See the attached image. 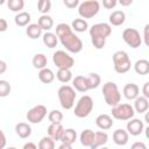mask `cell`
Segmentation results:
<instances>
[{
  "label": "cell",
  "instance_id": "6da1fadb",
  "mask_svg": "<svg viewBox=\"0 0 149 149\" xmlns=\"http://www.w3.org/2000/svg\"><path fill=\"white\" fill-rule=\"evenodd\" d=\"M102 95L105 99V102L111 106L114 107L118 104H120L121 100V93L118 88V85L113 81H107L102 86Z\"/></svg>",
  "mask_w": 149,
  "mask_h": 149
},
{
  "label": "cell",
  "instance_id": "7a4b0ae2",
  "mask_svg": "<svg viewBox=\"0 0 149 149\" xmlns=\"http://www.w3.org/2000/svg\"><path fill=\"white\" fill-rule=\"evenodd\" d=\"M58 99L61 102V106L64 109H71L74 105V100L77 97V93L72 86L63 85L58 88Z\"/></svg>",
  "mask_w": 149,
  "mask_h": 149
},
{
  "label": "cell",
  "instance_id": "3957f363",
  "mask_svg": "<svg viewBox=\"0 0 149 149\" xmlns=\"http://www.w3.org/2000/svg\"><path fill=\"white\" fill-rule=\"evenodd\" d=\"M113 64H114V70L116 73H126L130 70V58L128 54L123 50L115 51L113 54Z\"/></svg>",
  "mask_w": 149,
  "mask_h": 149
},
{
  "label": "cell",
  "instance_id": "277c9868",
  "mask_svg": "<svg viewBox=\"0 0 149 149\" xmlns=\"http://www.w3.org/2000/svg\"><path fill=\"white\" fill-rule=\"evenodd\" d=\"M100 3L97 0H86L83 2H79L78 6V13L81 19H91L99 13Z\"/></svg>",
  "mask_w": 149,
  "mask_h": 149
},
{
  "label": "cell",
  "instance_id": "5b68a950",
  "mask_svg": "<svg viewBox=\"0 0 149 149\" xmlns=\"http://www.w3.org/2000/svg\"><path fill=\"white\" fill-rule=\"evenodd\" d=\"M62 45L69 51V52H72V54H78L83 49V42L81 40L73 33H70L63 37L59 38Z\"/></svg>",
  "mask_w": 149,
  "mask_h": 149
},
{
  "label": "cell",
  "instance_id": "8992f818",
  "mask_svg": "<svg viewBox=\"0 0 149 149\" xmlns=\"http://www.w3.org/2000/svg\"><path fill=\"white\" fill-rule=\"evenodd\" d=\"M93 109V100L90 95H83L80 97V99L78 100L76 107H74V115L77 118H86L91 114Z\"/></svg>",
  "mask_w": 149,
  "mask_h": 149
},
{
  "label": "cell",
  "instance_id": "52a82bcc",
  "mask_svg": "<svg viewBox=\"0 0 149 149\" xmlns=\"http://www.w3.org/2000/svg\"><path fill=\"white\" fill-rule=\"evenodd\" d=\"M134 114H135L134 108L129 104H118L116 106L112 107V116L116 120H121V121L130 120L133 119Z\"/></svg>",
  "mask_w": 149,
  "mask_h": 149
},
{
  "label": "cell",
  "instance_id": "ba28073f",
  "mask_svg": "<svg viewBox=\"0 0 149 149\" xmlns=\"http://www.w3.org/2000/svg\"><path fill=\"white\" fill-rule=\"evenodd\" d=\"M52 62L58 69H71L74 65L73 57L63 50H57L52 55Z\"/></svg>",
  "mask_w": 149,
  "mask_h": 149
},
{
  "label": "cell",
  "instance_id": "9c48e42d",
  "mask_svg": "<svg viewBox=\"0 0 149 149\" xmlns=\"http://www.w3.org/2000/svg\"><path fill=\"white\" fill-rule=\"evenodd\" d=\"M122 40L127 45L133 49L139 48L142 44V37L135 28H127L122 31Z\"/></svg>",
  "mask_w": 149,
  "mask_h": 149
},
{
  "label": "cell",
  "instance_id": "30bf717a",
  "mask_svg": "<svg viewBox=\"0 0 149 149\" xmlns=\"http://www.w3.org/2000/svg\"><path fill=\"white\" fill-rule=\"evenodd\" d=\"M112 34V27L109 23H95L90 28V35L91 38H101L106 40Z\"/></svg>",
  "mask_w": 149,
  "mask_h": 149
},
{
  "label": "cell",
  "instance_id": "8fae6325",
  "mask_svg": "<svg viewBox=\"0 0 149 149\" xmlns=\"http://www.w3.org/2000/svg\"><path fill=\"white\" fill-rule=\"evenodd\" d=\"M47 115V107L44 105H36L27 112V120L31 123H40Z\"/></svg>",
  "mask_w": 149,
  "mask_h": 149
},
{
  "label": "cell",
  "instance_id": "7c38bea8",
  "mask_svg": "<svg viewBox=\"0 0 149 149\" xmlns=\"http://www.w3.org/2000/svg\"><path fill=\"white\" fill-rule=\"evenodd\" d=\"M144 129V125L143 121L140 119H130L127 122V133L133 135V136H137L140 135Z\"/></svg>",
  "mask_w": 149,
  "mask_h": 149
},
{
  "label": "cell",
  "instance_id": "4fadbf2b",
  "mask_svg": "<svg viewBox=\"0 0 149 149\" xmlns=\"http://www.w3.org/2000/svg\"><path fill=\"white\" fill-rule=\"evenodd\" d=\"M122 92H123V95H125L126 99H128V100H135L139 97V94H140V88H139V86L136 84L129 83V84L125 85Z\"/></svg>",
  "mask_w": 149,
  "mask_h": 149
},
{
  "label": "cell",
  "instance_id": "5bb4252c",
  "mask_svg": "<svg viewBox=\"0 0 149 149\" xmlns=\"http://www.w3.org/2000/svg\"><path fill=\"white\" fill-rule=\"evenodd\" d=\"M112 137H113V141H114L115 144H118V146H126L128 143V140H129V134L127 133V130L119 128V129L114 130Z\"/></svg>",
  "mask_w": 149,
  "mask_h": 149
},
{
  "label": "cell",
  "instance_id": "9a60e30c",
  "mask_svg": "<svg viewBox=\"0 0 149 149\" xmlns=\"http://www.w3.org/2000/svg\"><path fill=\"white\" fill-rule=\"evenodd\" d=\"M95 125L102 129V130H107L109 128H112L113 126V119L112 116H109L108 114H100L97 116L95 119Z\"/></svg>",
  "mask_w": 149,
  "mask_h": 149
},
{
  "label": "cell",
  "instance_id": "2e32d148",
  "mask_svg": "<svg viewBox=\"0 0 149 149\" xmlns=\"http://www.w3.org/2000/svg\"><path fill=\"white\" fill-rule=\"evenodd\" d=\"M107 141H108V135H107V133L101 132V130L95 132V133H94V140H93V142H92V144H91L90 148H91V149H98V148L105 146V144L107 143Z\"/></svg>",
  "mask_w": 149,
  "mask_h": 149
},
{
  "label": "cell",
  "instance_id": "e0dca14e",
  "mask_svg": "<svg viewBox=\"0 0 149 149\" xmlns=\"http://www.w3.org/2000/svg\"><path fill=\"white\" fill-rule=\"evenodd\" d=\"M134 112H137L140 114L142 113H146L149 108V99L144 98L143 95L142 97H137L134 101Z\"/></svg>",
  "mask_w": 149,
  "mask_h": 149
},
{
  "label": "cell",
  "instance_id": "ac0fdd59",
  "mask_svg": "<svg viewBox=\"0 0 149 149\" xmlns=\"http://www.w3.org/2000/svg\"><path fill=\"white\" fill-rule=\"evenodd\" d=\"M63 132H64V128L61 123H57V125L51 123L48 127V136L51 137L54 141H59L61 137H62Z\"/></svg>",
  "mask_w": 149,
  "mask_h": 149
},
{
  "label": "cell",
  "instance_id": "d6986e66",
  "mask_svg": "<svg viewBox=\"0 0 149 149\" xmlns=\"http://www.w3.org/2000/svg\"><path fill=\"white\" fill-rule=\"evenodd\" d=\"M126 21V14L122 10H114L109 15V23L112 26H121Z\"/></svg>",
  "mask_w": 149,
  "mask_h": 149
},
{
  "label": "cell",
  "instance_id": "ffe728a7",
  "mask_svg": "<svg viewBox=\"0 0 149 149\" xmlns=\"http://www.w3.org/2000/svg\"><path fill=\"white\" fill-rule=\"evenodd\" d=\"M15 132L21 139H27L31 134V127L26 122H19L15 126Z\"/></svg>",
  "mask_w": 149,
  "mask_h": 149
},
{
  "label": "cell",
  "instance_id": "44dd1931",
  "mask_svg": "<svg viewBox=\"0 0 149 149\" xmlns=\"http://www.w3.org/2000/svg\"><path fill=\"white\" fill-rule=\"evenodd\" d=\"M72 85H73V88L78 92L88 91V87H87V84H86V78L84 76H76L72 79Z\"/></svg>",
  "mask_w": 149,
  "mask_h": 149
},
{
  "label": "cell",
  "instance_id": "7402d4cb",
  "mask_svg": "<svg viewBox=\"0 0 149 149\" xmlns=\"http://www.w3.org/2000/svg\"><path fill=\"white\" fill-rule=\"evenodd\" d=\"M76 140H77V132L72 128H68V129H64L59 141H62V143L72 144V143H74Z\"/></svg>",
  "mask_w": 149,
  "mask_h": 149
},
{
  "label": "cell",
  "instance_id": "603a6c76",
  "mask_svg": "<svg viewBox=\"0 0 149 149\" xmlns=\"http://www.w3.org/2000/svg\"><path fill=\"white\" fill-rule=\"evenodd\" d=\"M38 79H40L43 84H50V83H52L54 79H55V73L52 72L51 69L44 68V69L40 70V72H38Z\"/></svg>",
  "mask_w": 149,
  "mask_h": 149
},
{
  "label": "cell",
  "instance_id": "cb8c5ba5",
  "mask_svg": "<svg viewBox=\"0 0 149 149\" xmlns=\"http://www.w3.org/2000/svg\"><path fill=\"white\" fill-rule=\"evenodd\" d=\"M79 140H80V143L84 146V147H91L93 140H94V132L91 130V129H85L80 133V136H79Z\"/></svg>",
  "mask_w": 149,
  "mask_h": 149
},
{
  "label": "cell",
  "instance_id": "d4e9b609",
  "mask_svg": "<svg viewBox=\"0 0 149 149\" xmlns=\"http://www.w3.org/2000/svg\"><path fill=\"white\" fill-rule=\"evenodd\" d=\"M134 70L137 74L144 76L149 73V61L147 59H139L134 64Z\"/></svg>",
  "mask_w": 149,
  "mask_h": 149
},
{
  "label": "cell",
  "instance_id": "484cf974",
  "mask_svg": "<svg viewBox=\"0 0 149 149\" xmlns=\"http://www.w3.org/2000/svg\"><path fill=\"white\" fill-rule=\"evenodd\" d=\"M26 34H27V36L29 38L36 40V38H38L42 35V29L40 28V26L37 23H30V24L27 26Z\"/></svg>",
  "mask_w": 149,
  "mask_h": 149
},
{
  "label": "cell",
  "instance_id": "4316f807",
  "mask_svg": "<svg viewBox=\"0 0 149 149\" xmlns=\"http://www.w3.org/2000/svg\"><path fill=\"white\" fill-rule=\"evenodd\" d=\"M30 14L28 12H20L15 15L14 17V21H15V24L19 26V27H26L29 24L30 22Z\"/></svg>",
  "mask_w": 149,
  "mask_h": 149
},
{
  "label": "cell",
  "instance_id": "83f0119b",
  "mask_svg": "<svg viewBox=\"0 0 149 149\" xmlns=\"http://www.w3.org/2000/svg\"><path fill=\"white\" fill-rule=\"evenodd\" d=\"M37 24L40 26V28H41L42 30L49 31V30L52 28V26H54V20H52V17L49 16L48 14L41 15L40 19H38V21H37Z\"/></svg>",
  "mask_w": 149,
  "mask_h": 149
},
{
  "label": "cell",
  "instance_id": "f1b7e54d",
  "mask_svg": "<svg viewBox=\"0 0 149 149\" xmlns=\"http://www.w3.org/2000/svg\"><path fill=\"white\" fill-rule=\"evenodd\" d=\"M85 78H86V84H87L88 90L97 88V87L100 85L101 78H100V76H99L98 73H95V72H91V73H88Z\"/></svg>",
  "mask_w": 149,
  "mask_h": 149
},
{
  "label": "cell",
  "instance_id": "f546056e",
  "mask_svg": "<svg viewBox=\"0 0 149 149\" xmlns=\"http://www.w3.org/2000/svg\"><path fill=\"white\" fill-rule=\"evenodd\" d=\"M47 64H48V58L44 54H36L34 57H33V65L35 69H44L47 68Z\"/></svg>",
  "mask_w": 149,
  "mask_h": 149
},
{
  "label": "cell",
  "instance_id": "4dcf8cb0",
  "mask_svg": "<svg viewBox=\"0 0 149 149\" xmlns=\"http://www.w3.org/2000/svg\"><path fill=\"white\" fill-rule=\"evenodd\" d=\"M56 77L57 79L63 83V84H66L69 83L71 79H72V72H71V69H58L57 73H56Z\"/></svg>",
  "mask_w": 149,
  "mask_h": 149
},
{
  "label": "cell",
  "instance_id": "1f68e13d",
  "mask_svg": "<svg viewBox=\"0 0 149 149\" xmlns=\"http://www.w3.org/2000/svg\"><path fill=\"white\" fill-rule=\"evenodd\" d=\"M43 43L48 47V48H55L57 45V42H58V37L56 36V34L54 33H50V31H47L44 35H43Z\"/></svg>",
  "mask_w": 149,
  "mask_h": 149
},
{
  "label": "cell",
  "instance_id": "d6a6232c",
  "mask_svg": "<svg viewBox=\"0 0 149 149\" xmlns=\"http://www.w3.org/2000/svg\"><path fill=\"white\" fill-rule=\"evenodd\" d=\"M87 28H88V24H87L86 20H84V19H74L72 21V28L71 29H74V31L84 33L85 30H87Z\"/></svg>",
  "mask_w": 149,
  "mask_h": 149
},
{
  "label": "cell",
  "instance_id": "836d02e7",
  "mask_svg": "<svg viewBox=\"0 0 149 149\" xmlns=\"http://www.w3.org/2000/svg\"><path fill=\"white\" fill-rule=\"evenodd\" d=\"M70 33H72V29H71V27L69 24H66V23H59V24L56 26V36L58 38L63 37V36H65V35H68Z\"/></svg>",
  "mask_w": 149,
  "mask_h": 149
},
{
  "label": "cell",
  "instance_id": "e575fe53",
  "mask_svg": "<svg viewBox=\"0 0 149 149\" xmlns=\"http://www.w3.org/2000/svg\"><path fill=\"white\" fill-rule=\"evenodd\" d=\"M7 6L12 12H21L24 7V1L23 0H8Z\"/></svg>",
  "mask_w": 149,
  "mask_h": 149
},
{
  "label": "cell",
  "instance_id": "d590c367",
  "mask_svg": "<svg viewBox=\"0 0 149 149\" xmlns=\"http://www.w3.org/2000/svg\"><path fill=\"white\" fill-rule=\"evenodd\" d=\"M38 149H55V141L49 136H44L38 142Z\"/></svg>",
  "mask_w": 149,
  "mask_h": 149
},
{
  "label": "cell",
  "instance_id": "8d00e7d4",
  "mask_svg": "<svg viewBox=\"0 0 149 149\" xmlns=\"http://www.w3.org/2000/svg\"><path fill=\"white\" fill-rule=\"evenodd\" d=\"M48 119L51 123L54 125H57V123H61L62 120H63V113L61 111H57V109H54L51 111L49 114H48Z\"/></svg>",
  "mask_w": 149,
  "mask_h": 149
},
{
  "label": "cell",
  "instance_id": "74e56055",
  "mask_svg": "<svg viewBox=\"0 0 149 149\" xmlns=\"http://www.w3.org/2000/svg\"><path fill=\"white\" fill-rule=\"evenodd\" d=\"M10 90H12L10 84H9L7 80L1 79V80H0V97H1V98H5V97L9 95Z\"/></svg>",
  "mask_w": 149,
  "mask_h": 149
},
{
  "label": "cell",
  "instance_id": "f35d334b",
  "mask_svg": "<svg viewBox=\"0 0 149 149\" xmlns=\"http://www.w3.org/2000/svg\"><path fill=\"white\" fill-rule=\"evenodd\" d=\"M37 8L42 13V15H45L51 9V1L50 0H40L37 2Z\"/></svg>",
  "mask_w": 149,
  "mask_h": 149
},
{
  "label": "cell",
  "instance_id": "ab89813d",
  "mask_svg": "<svg viewBox=\"0 0 149 149\" xmlns=\"http://www.w3.org/2000/svg\"><path fill=\"white\" fill-rule=\"evenodd\" d=\"M91 41L95 49H102L106 44V40H101V38H91Z\"/></svg>",
  "mask_w": 149,
  "mask_h": 149
},
{
  "label": "cell",
  "instance_id": "60d3db41",
  "mask_svg": "<svg viewBox=\"0 0 149 149\" xmlns=\"http://www.w3.org/2000/svg\"><path fill=\"white\" fill-rule=\"evenodd\" d=\"M116 5H118V1H116V0H104V1H102V6H104L106 9H112V8H114Z\"/></svg>",
  "mask_w": 149,
  "mask_h": 149
},
{
  "label": "cell",
  "instance_id": "b9f144b4",
  "mask_svg": "<svg viewBox=\"0 0 149 149\" xmlns=\"http://www.w3.org/2000/svg\"><path fill=\"white\" fill-rule=\"evenodd\" d=\"M63 3L65 5V7H68V8H70V9H72V8H74V7H77V6H79V1H78V0H64Z\"/></svg>",
  "mask_w": 149,
  "mask_h": 149
},
{
  "label": "cell",
  "instance_id": "7bdbcfd3",
  "mask_svg": "<svg viewBox=\"0 0 149 149\" xmlns=\"http://www.w3.org/2000/svg\"><path fill=\"white\" fill-rule=\"evenodd\" d=\"M6 143H7L6 135H5V133L0 129V149H3V148L6 147Z\"/></svg>",
  "mask_w": 149,
  "mask_h": 149
},
{
  "label": "cell",
  "instance_id": "ee69618b",
  "mask_svg": "<svg viewBox=\"0 0 149 149\" xmlns=\"http://www.w3.org/2000/svg\"><path fill=\"white\" fill-rule=\"evenodd\" d=\"M149 24H146L144 26V34H143V38H144V44L146 45H149Z\"/></svg>",
  "mask_w": 149,
  "mask_h": 149
},
{
  "label": "cell",
  "instance_id": "f6af8a7d",
  "mask_svg": "<svg viewBox=\"0 0 149 149\" xmlns=\"http://www.w3.org/2000/svg\"><path fill=\"white\" fill-rule=\"evenodd\" d=\"M130 149H148V148L143 142H134L132 144Z\"/></svg>",
  "mask_w": 149,
  "mask_h": 149
},
{
  "label": "cell",
  "instance_id": "bcb514c9",
  "mask_svg": "<svg viewBox=\"0 0 149 149\" xmlns=\"http://www.w3.org/2000/svg\"><path fill=\"white\" fill-rule=\"evenodd\" d=\"M142 93H143V97L149 99V81L144 83L143 85V88H142Z\"/></svg>",
  "mask_w": 149,
  "mask_h": 149
},
{
  "label": "cell",
  "instance_id": "7dc6e473",
  "mask_svg": "<svg viewBox=\"0 0 149 149\" xmlns=\"http://www.w3.org/2000/svg\"><path fill=\"white\" fill-rule=\"evenodd\" d=\"M7 28H8V23H7V21H6L5 19H0V33L6 31Z\"/></svg>",
  "mask_w": 149,
  "mask_h": 149
},
{
  "label": "cell",
  "instance_id": "c3c4849f",
  "mask_svg": "<svg viewBox=\"0 0 149 149\" xmlns=\"http://www.w3.org/2000/svg\"><path fill=\"white\" fill-rule=\"evenodd\" d=\"M7 70V64L3 62V61H0V74L5 73Z\"/></svg>",
  "mask_w": 149,
  "mask_h": 149
},
{
  "label": "cell",
  "instance_id": "681fc988",
  "mask_svg": "<svg viewBox=\"0 0 149 149\" xmlns=\"http://www.w3.org/2000/svg\"><path fill=\"white\" fill-rule=\"evenodd\" d=\"M22 149H37V147H36L35 143H33V142H28V143H26V144L23 146Z\"/></svg>",
  "mask_w": 149,
  "mask_h": 149
},
{
  "label": "cell",
  "instance_id": "f907efd6",
  "mask_svg": "<svg viewBox=\"0 0 149 149\" xmlns=\"http://www.w3.org/2000/svg\"><path fill=\"white\" fill-rule=\"evenodd\" d=\"M119 3L121 6H130L133 3V0H120Z\"/></svg>",
  "mask_w": 149,
  "mask_h": 149
},
{
  "label": "cell",
  "instance_id": "816d5d0a",
  "mask_svg": "<svg viewBox=\"0 0 149 149\" xmlns=\"http://www.w3.org/2000/svg\"><path fill=\"white\" fill-rule=\"evenodd\" d=\"M58 149H72V146L71 144H66V143H62L58 147Z\"/></svg>",
  "mask_w": 149,
  "mask_h": 149
},
{
  "label": "cell",
  "instance_id": "f5cc1de1",
  "mask_svg": "<svg viewBox=\"0 0 149 149\" xmlns=\"http://www.w3.org/2000/svg\"><path fill=\"white\" fill-rule=\"evenodd\" d=\"M3 3H5V0H0V6L3 5Z\"/></svg>",
  "mask_w": 149,
  "mask_h": 149
},
{
  "label": "cell",
  "instance_id": "db71d44e",
  "mask_svg": "<svg viewBox=\"0 0 149 149\" xmlns=\"http://www.w3.org/2000/svg\"><path fill=\"white\" fill-rule=\"evenodd\" d=\"M7 149H16L15 147H9V148H7Z\"/></svg>",
  "mask_w": 149,
  "mask_h": 149
},
{
  "label": "cell",
  "instance_id": "11a10c76",
  "mask_svg": "<svg viewBox=\"0 0 149 149\" xmlns=\"http://www.w3.org/2000/svg\"><path fill=\"white\" fill-rule=\"evenodd\" d=\"M100 149H109V148H107V147H101Z\"/></svg>",
  "mask_w": 149,
  "mask_h": 149
}]
</instances>
